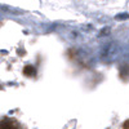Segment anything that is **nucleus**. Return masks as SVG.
I'll return each mask as SVG.
<instances>
[{
	"mask_svg": "<svg viewBox=\"0 0 129 129\" xmlns=\"http://www.w3.org/2000/svg\"><path fill=\"white\" fill-rule=\"evenodd\" d=\"M23 75L27 78H34L35 75H36V70L35 67L32 66V64H27V66H25L23 69Z\"/></svg>",
	"mask_w": 129,
	"mask_h": 129,
	"instance_id": "obj_2",
	"label": "nucleus"
},
{
	"mask_svg": "<svg viewBox=\"0 0 129 129\" xmlns=\"http://www.w3.org/2000/svg\"><path fill=\"white\" fill-rule=\"evenodd\" d=\"M0 129H19V128L13 120L3 119V120H0Z\"/></svg>",
	"mask_w": 129,
	"mask_h": 129,
	"instance_id": "obj_1",
	"label": "nucleus"
},
{
	"mask_svg": "<svg viewBox=\"0 0 129 129\" xmlns=\"http://www.w3.org/2000/svg\"><path fill=\"white\" fill-rule=\"evenodd\" d=\"M123 129H129V119L123 123Z\"/></svg>",
	"mask_w": 129,
	"mask_h": 129,
	"instance_id": "obj_3",
	"label": "nucleus"
}]
</instances>
